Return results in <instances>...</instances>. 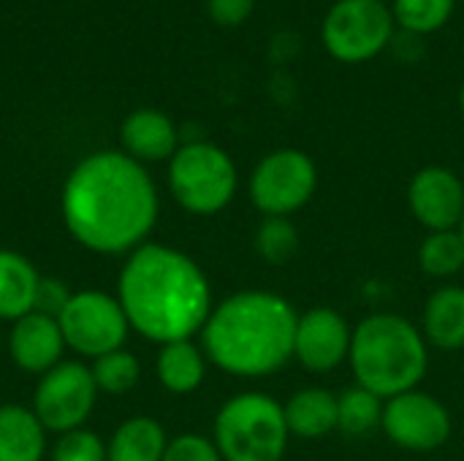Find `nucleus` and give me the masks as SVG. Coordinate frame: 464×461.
Returning <instances> with one entry per match:
<instances>
[{"label":"nucleus","instance_id":"c756f323","mask_svg":"<svg viewBox=\"0 0 464 461\" xmlns=\"http://www.w3.org/2000/svg\"><path fill=\"white\" fill-rule=\"evenodd\" d=\"M256 11V0H207V14L220 27H239Z\"/></svg>","mask_w":464,"mask_h":461},{"label":"nucleus","instance_id":"7ed1b4c3","mask_svg":"<svg viewBox=\"0 0 464 461\" xmlns=\"http://www.w3.org/2000/svg\"><path fill=\"white\" fill-rule=\"evenodd\" d=\"M299 312L272 291H237L218 302L198 334L207 361L231 378H269L294 359Z\"/></svg>","mask_w":464,"mask_h":461},{"label":"nucleus","instance_id":"bb28decb","mask_svg":"<svg viewBox=\"0 0 464 461\" xmlns=\"http://www.w3.org/2000/svg\"><path fill=\"white\" fill-rule=\"evenodd\" d=\"M49 461H106V443L98 432L82 427L57 435L49 448Z\"/></svg>","mask_w":464,"mask_h":461},{"label":"nucleus","instance_id":"6e6552de","mask_svg":"<svg viewBox=\"0 0 464 461\" xmlns=\"http://www.w3.org/2000/svg\"><path fill=\"white\" fill-rule=\"evenodd\" d=\"M318 190V166L313 155L299 147H280L266 152L247 182L253 206L264 217H291L304 209Z\"/></svg>","mask_w":464,"mask_h":461},{"label":"nucleus","instance_id":"20e7f679","mask_svg":"<svg viewBox=\"0 0 464 461\" xmlns=\"http://www.w3.org/2000/svg\"><path fill=\"white\" fill-rule=\"evenodd\" d=\"M348 364L356 386L386 402L421 386L430 370V345L421 326L405 315L375 312L353 329Z\"/></svg>","mask_w":464,"mask_h":461},{"label":"nucleus","instance_id":"f3484780","mask_svg":"<svg viewBox=\"0 0 464 461\" xmlns=\"http://www.w3.org/2000/svg\"><path fill=\"white\" fill-rule=\"evenodd\" d=\"M421 334L430 348L454 353L464 348V288L440 285L424 304Z\"/></svg>","mask_w":464,"mask_h":461},{"label":"nucleus","instance_id":"393cba45","mask_svg":"<svg viewBox=\"0 0 464 461\" xmlns=\"http://www.w3.org/2000/svg\"><path fill=\"white\" fill-rule=\"evenodd\" d=\"M299 228L291 217H264L253 236L258 258L269 266L291 264L299 253Z\"/></svg>","mask_w":464,"mask_h":461},{"label":"nucleus","instance_id":"a878e982","mask_svg":"<svg viewBox=\"0 0 464 461\" xmlns=\"http://www.w3.org/2000/svg\"><path fill=\"white\" fill-rule=\"evenodd\" d=\"M90 370H92L98 391L106 394V397H125L141 380V361L125 348L95 359L90 364Z\"/></svg>","mask_w":464,"mask_h":461},{"label":"nucleus","instance_id":"4468645a","mask_svg":"<svg viewBox=\"0 0 464 461\" xmlns=\"http://www.w3.org/2000/svg\"><path fill=\"white\" fill-rule=\"evenodd\" d=\"M65 340L57 318L44 312H27L24 318L11 323L8 331V356L16 370L24 375H46L60 361H65Z\"/></svg>","mask_w":464,"mask_h":461},{"label":"nucleus","instance_id":"aec40b11","mask_svg":"<svg viewBox=\"0 0 464 461\" xmlns=\"http://www.w3.org/2000/svg\"><path fill=\"white\" fill-rule=\"evenodd\" d=\"M38 283L41 274L27 255L0 247V321L14 323L33 312Z\"/></svg>","mask_w":464,"mask_h":461},{"label":"nucleus","instance_id":"412c9836","mask_svg":"<svg viewBox=\"0 0 464 461\" xmlns=\"http://www.w3.org/2000/svg\"><path fill=\"white\" fill-rule=\"evenodd\" d=\"M169 435L152 416L125 418L106 443V461H163Z\"/></svg>","mask_w":464,"mask_h":461},{"label":"nucleus","instance_id":"2eb2a0df","mask_svg":"<svg viewBox=\"0 0 464 461\" xmlns=\"http://www.w3.org/2000/svg\"><path fill=\"white\" fill-rule=\"evenodd\" d=\"M179 147V128L160 109H136L120 125V149L141 166L171 160Z\"/></svg>","mask_w":464,"mask_h":461},{"label":"nucleus","instance_id":"0eeeda50","mask_svg":"<svg viewBox=\"0 0 464 461\" xmlns=\"http://www.w3.org/2000/svg\"><path fill=\"white\" fill-rule=\"evenodd\" d=\"M397 33L386 0H334L321 22L324 52L343 65L372 62L394 43Z\"/></svg>","mask_w":464,"mask_h":461},{"label":"nucleus","instance_id":"f03ea898","mask_svg":"<svg viewBox=\"0 0 464 461\" xmlns=\"http://www.w3.org/2000/svg\"><path fill=\"white\" fill-rule=\"evenodd\" d=\"M114 296L130 331L158 348L198 337L215 307L204 269L188 253L160 242L125 255Z\"/></svg>","mask_w":464,"mask_h":461},{"label":"nucleus","instance_id":"dca6fc26","mask_svg":"<svg viewBox=\"0 0 464 461\" xmlns=\"http://www.w3.org/2000/svg\"><path fill=\"white\" fill-rule=\"evenodd\" d=\"M285 424L291 437L324 440L337 432V394L324 386H307L283 402Z\"/></svg>","mask_w":464,"mask_h":461},{"label":"nucleus","instance_id":"7c9ffc66","mask_svg":"<svg viewBox=\"0 0 464 461\" xmlns=\"http://www.w3.org/2000/svg\"><path fill=\"white\" fill-rule=\"evenodd\" d=\"M459 111H462V117H464V82H462V87H459Z\"/></svg>","mask_w":464,"mask_h":461},{"label":"nucleus","instance_id":"2f4dec72","mask_svg":"<svg viewBox=\"0 0 464 461\" xmlns=\"http://www.w3.org/2000/svg\"><path fill=\"white\" fill-rule=\"evenodd\" d=\"M459 234H462V236H464V217H462V226H459Z\"/></svg>","mask_w":464,"mask_h":461},{"label":"nucleus","instance_id":"f8f14e48","mask_svg":"<svg viewBox=\"0 0 464 461\" xmlns=\"http://www.w3.org/2000/svg\"><path fill=\"white\" fill-rule=\"evenodd\" d=\"M353 326L332 307H313L299 315L294 334V359L315 375L334 372L348 361Z\"/></svg>","mask_w":464,"mask_h":461},{"label":"nucleus","instance_id":"1a4fd4ad","mask_svg":"<svg viewBox=\"0 0 464 461\" xmlns=\"http://www.w3.org/2000/svg\"><path fill=\"white\" fill-rule=\"evenodd\" d=\"M57 323L65 348L84 361H95L106 353L125 348L130 334L128 318L117 296L95 288L73 291L71 302L57 315Z\"/></svg>","mask_w":464,"mask_h":461},{"label":"nucleus","instance_id":"a211bd4d","mask_svg":"<svg viewBox=\"0 0 464 461\" xmlns=\"http://www.w3.org/2000/svg\"><path fill=\"white\" fill-rule=\"evenodd\" d=\"M49 454V432L33 408L0 405V461H44Z\"/></svg>","mask_w":464,"mask_h":461},{"label":"nucleus","instance_id":"4be33fe9","mask_svg":"<svg viewBox=\"0 0 464 461\" xmlns=\"http://www.w3.org/2000/svg\"><path fill=\"white\" fill-rule=\"evenodd\" d=\"M389 5L397 30L413 38H424L443 30L457 11V0H392Z\"/></svg>","mask_w":464,"mask_h":461},{"label":"nucleus","instance_id":"cd10ccee","mask_svg":"<svg viewBox=\"0 0 464 461\" xmlns=\"http://www.w3.org/2000/svg\"><path fill=\"white\" fill-rule=\"evenodd\" d=\"M163 461H223V456L215 448L212 437L185 432V435H177V437L169 440Z\"/></svg>","mask_w":464,"mask_h":461},{"label":"nucleus","instance_id":"5701e85b","mask_svg":"<svg viewBox=\"0 0 464 461\" xmlns=\"http://www.w3.org/2000/svg\"><path fill=\"white\" fill-rule=\"evenodd\" d=\"M383 421V399L362 386L337 394V432L348 437H367Z\"/></svg>","mask_w":464,"mask_h":461},{"label":"nucleus","instance_id":"9d476101","mask_svg":"<svg viewBox=\"0 0 464 461\" xmlns=\"http://www.w3.org/2000/svg\"><path fill=\"white\" fill-rule=\"evenodd\" d=\"M98 397L92 370L79 359H65L38 378L30 408L49 435H65L90 421Z\"/></svg>","mask_w":464,"mask_h":461},{"label":"nucleus","instance_id":"ddd939ff","mask_svg":"<svg viewBox=\"0 0 464 461\" xmlns=\"http://www.w3.org/2000/svg\"><path fill=\"white\" fill-rule=\"evenodd\" d=\"M408 206L419 226L430 231H454L464 217V182L449 166H424L408 185Z\"/></svg>","mask_w":464,"mask_h":461},{"label":"nucleus","instance_id":"423d86ee","mask_svg":"<svg viewBox=\"0 0 464 461\" xmlns=\"http://www.w3.org/2000/svg\"><path fill=\"white\" fill-rule=\"evenodd\" d=\"M169 190L177 206L190 215L209 217L223 212L239 190V168L234 158L215 141H182L169 160Z\"/></svg>","mask_w":464,"mask_h":461},{"label":"nucleus","instance_id":"c85d7f7f","mask_svg":"<svg viewBox=\"0 0 464 461\" xmlns=\"http://www.w3.org/2000/svg\"><path fill=\"white\" fill-rule=\"evenodd\" d=\"M73 291L57 280V277H41L38 283V293H35V312H44V315H52L57 318L63 312V307L71 302Z\"/></svg>","mask_w":464,"mask_h":461},{"label":"nucleus","instance_id":"39448f33","mask_svg":"<svg viewBox=\"0 0 464 461\" xmlns=\"http://www.w3.org/2000/svg\"><path fill=\"white\" fill-rule=\"evenodd\" d=\"M212 443L223 461H283L291 432L283 405L261 391H245L220 405Z\"/></svg>","mask_w":464,"mask_h":461},{"label":"nucleus","instance_id":"6ab92c4d","mask_svg":"<svg viewBox=\"0 0 464 461\" xmlns=\"http://www.w3.org/2000/svg\"><path fill=\"white\" fill-rule=\"evenodd\" d=\"M207 353L196 340H177L169 345H160L155 359V375L158 383L177 397L193 394L207 380Z\"/></svg>","mask_w":464,"mask_h":461},{"label":"nucleus","instance_id":"f257e3e1","mask_svg":"<svg viewBox=\"0 0 464 461\" xmlns=\"http://www.w3.org/2000/svg\"><path fill=\"white\" fill-rule=\"evenodd\" d=\"M60 212L68 234L84 250L130 255L155 231L160 196L147 166L122 149H98L68 171Z\"/></svg>","mask_w":464,"mask_h":461},{"label":"nucleus","instance_id":"b1692460","mask_svg":"<svg viewBox=\"0 0 464 461\" xmlns=\"http://www.w3.org/2000/svg\"><path fill=\"white\" fill-rule=\"evenodd\" d=\"M419 266L435 280H451L464 272V236L454 231H430L419 247Z\"/></svg>","mask_w":464,"mask_h":461},{"label":"nucleus","instance_id":"9b49d317","mask_svg":"<svg viewBox=\"0 0 464 461\" xmlns=\"http://www.w3.org/2000/svg\"><path fill=\"white\" fill-rule=\"evenodd\" d=\"M381 429L394 446L413 454H430L451 440L454 421L438 397L413 389L383 402Z\"/></svg>","mask_w":464,"mask_h":461}]
</instances>
